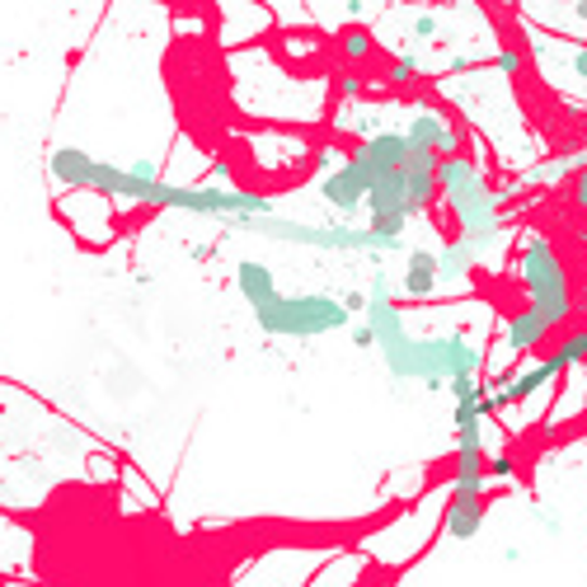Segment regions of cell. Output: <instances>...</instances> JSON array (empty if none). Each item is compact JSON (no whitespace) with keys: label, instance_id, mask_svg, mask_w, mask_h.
<instances>
[{"label":"cell","instance_id":"10","mask_svg":"<svg viewBox=\"0 0 587 587\" xmlns=\"http://www.w3.org/2000/svg\"><path fill=\"white\" fill-rule=\"evenodd\" d=\"M554 339V324L546 320V315H536L532 306H522V310H512L508 320H503V348L512 357H526V353H540L546 343Z\"/></svg>","mask_w":587,"mask_h":587},{"label":"cell","instance_id":"21","mask_svg":"<svg viewBox=\"0 0 587 587\" xmlns=\"http://www.w3.org/2000/svg\"><path fill=\"white\" fill-rule=\"evenodd\" d=\"M569 71H574V80L583 85V99H587V42H578V48L569 52Z\"/></svg>","mask_w":587,"mask_h":587},{"label":"cell","instance_id":"22","mask_svg":"<svg viewBox=\"0 0 587 587\" xmlns=\"http://www.w3.org/2000/svg\"><path fill=\"white\" fill-rule=\"evenodd\" d=\"M498 71H503L508 80H518L522 76V48H503V52H498Z\"/></svg>","mask_w":587,"mask_h":587},{"label":"cell","instance_id":"13","mask_svg":"<svg viewBox=\"0 0 587 587\" xmlns=\"http://www.w3.org/2000/svg\"><path fill=\"white\" fill-rule=\"evenodd\" d=\"M235 292L245 296L250 310H264V306H273V301L282 296L273 268H268L264 259H240V264H235Z\"/></svg>","mask_w":587,"mask_h":587},{"label":"cell","instance_id":"3","mask_svg":"<svg viewBox=\"0 0 587 587\" xmlns=\"http://www.w3.org/2000/svg\"><path fill=\"white\" fill-rule=\"evenodd\" d=\"M518 282L526 292V306H532L536 315H546L554 329H564L578 315L574 278H569L560 250H554L540 231H526L518 240Z\"/></svg>","mask_w":587,"mask_h":587},{"label":"cell","instance_id":"14","mask_svg":"<svg viewBox=\"0 0 587 587\" xmlns=\"http://www.w3.org/2000/svg\"><path fill=\"white\" fill-rule=\"evenodd\" d=\"M489 518V498H447L442 508V536L451 540H475Z\"/></svg>","mask_w":587,"mask_h":587},{"label":"cell","instance_id":"24","mask_svg":"<svg viewBox=\"0 0 587 587\" xmlns=\"http://www.w3.org/2000/svg\"><path fill=\"white\" fill-rule=\"evenodd\" d=\"M569 193H574V207H578V212H587V165L578 169L574 179H569Z\"/></svg>","mask_w":587,"mask_h":587},{"label":"cell","instance_id":"12","mask_svg":"<svg viewBox=\"0 0 587 587\" xmlns=\"http://www.w3.org/2000/svg\"><path fill=\"white\" fill-rule=\"evenodd\" d=\"M48 169H52V183H62V189H71V193H94V169H99V161H94L90 151L56 146L48 155Z\"/></svg>","mask_w":587,"mask_h":587},{"label":"cell","instance_id":"6","mask_svg":"<svg viewBox=\"0 0 587 587\" xmlns=\"http://www.w3.org/2000/svg\"><path fill=\"white\" fill-rule=\"evenodd\" d=\"M254 324L273 339H320V334H334V329H348L353 315L343 310L339 296L301 292V296H278L273 306L254 310Z\"/></svg>","mask_w":587,"mask_h":587},{"label":"cell","instance_id":"1","mask_svg":"<svg viewBox=\"0 0 587 587\" xmlns=\"http://www.w3.org/2000/svg\"><path fill=\"white\" fill-rule=\"evenodd\" d=\"M437 189H442V207L451 212L456 235L465 245H475L480 254H489L498 240L508 235V217H503V189L484 175L475 155H447L437 169Z\"/></svg>","mask_w":587,"mask_h":587},{"label":"cell","instance_id":"26","mask_svg":"<svg viewBox=\"0 0 587 587\" xmlns=\"http://www.w3.org/2000/svg\"><path fill=\"white\" fill-rule=\"evenodd\" d=\"M353 343L357 348H377V334H371L367 324H353Z\"/></svg>","mask_w":587,"mask_h":587},{"label":"cell","instance_id":"9","mask_svg":"<svg viewBox=\"0 0 587 587\" xmlns=\"http://www.w3.org/2000/svg\"><path fill=\"white\" fill-rule=\"evenodd\" d=\"M320 197H324V207H334L339 217H357V212L367 207V193H371V183H367V175L357 169L353 161H343L334 175H320Z\"/></svg>","mask_w":587,"mask_h":587},{"label":"cell","instance_id":"8","mask_svg":"<svg viewBox=\"0 0 587 587\" xmlns=\"http://www.w3.org/2000/svg\"><path fill=\"white\" fill-rule=\"evenodd\" d=\"M362 324L377 334V348H395L399 339H409V315L399 310V301L391 296V282L381 273L371 278V292H367V315Z\"/></svg>","mask_w":587,"mask_h":587},{"label":"cell","instance_id":"25","mask_svg":"<svg viewBox=\"0 0 587 587\" xmlns=\"http://www.w3.org/2000/svg\"><path fill=\"white\" fill-rule=\"evenodd\" d=\"M339 301L348 315H367V292H339Z\"/></svg>","mask_w":587,"mask_h":587},{"label":"cell","instance_id":"16","mask_svg":"<svg viewBox=\"0 0 587 587\" xmlns=\"http://www.w3.org/2000/svg\"><path fill=\"white\" fill-rule=\"evenodd\" d=\"M484 254L475 245H465L461 235H447L442 240V250H437V273H442V288H456V282H465L470 273L480 268Z\"/></svg>","mask_w":587,"mask_h":587},{"label":"cell","instance_id":"2","mask_svg":"<svg viewBox=\"0 0 587 587\" xmlns=\"http://www.w3.org/2000/svg\"><path fill=\"white\" fill-rule=\"evenodd\" d=\"M385 357V371H391L395 381H423L428 391H447L451 381L461 377H480L484 362H489V353L475 348V343L465 339V329H451V334H433V339H399L395 348H381Z\"/></svg>","mask_w":587,"mask_h":587},{"label":"cell","instance_id":"11","mask_svg":"<svg viewBox=\"0 0 587 587\" xmlns=\"http://www.w3.org/2000/svg\"><path fill=\"white\" fill-rule=\"evenodd\" d=\"M405 137H409V146H419V151H433V155H461V137H456V127L442 118V113L433 109H423V113H413L409 127H405Z\"/></svg>","mask_w":587,"mask_h":587},{"label":"cell","instance_id":"5","mask_svg":"<svg viewBox=\"0 0 587 587\" xmlns=\"http://www.w3.org/2000/svg\"><path fill=\"white\" fill-rule=\"evenodd\" d=\"M587 362V329H569V334H560V343L540 357L536 367L526 371H498V391L489 395V413H508L526 405L532 395H540L550 381L569 377V371H578Z\"/></svg>","mask_w":587,"mask_h":587},{"label":"cell","instance_id":"18","mask_svg":"<svg viewBox=\"0 0 587 587\" xmlns=\"http://www.w3.org/2000/svg\"><path fill=\"white\" fill-rule=\"evenodd\" d=\"M329 94H334V104H357V99L377 94V85H371L362 66H339L329 71Z\"/></svg>","mask_w":587,"mask_h":587},{"label":"cell","instance_id":"15","mask_svg":"<svg viewBox=\"0 0 587 587\" xmlns=\"http://www.w3.org/2000/svg\"><path fill=\"white\" fill-rule=\"evenodd\" d=\"M437 288H442L437 250H428V245H409V259H405V296H409V301H428Z\"/></svg>","mask_w":587,"mask_h":587},{"label":"cell","instance_id":"7","mask_svg":"<svg viewBox=\"0 0 587 587\" xmlns=\"http://www.w3.org/2000/svg\"><path fill=\"white\" fill-rule=\"evenodd\" d=\"M348 161L362 169L367 183H381L385 175H399L409 161V137L399 132V127H381V132H367L357 137L348 146Z\"/></svg>","mask_w":587,"mask_h":587},{"label":"cell","instance_id":"17","mask_svg":"<svg viewBox=\"0 0 587 587\" xmlns=\"http://www.w3.org/2000/svg\"><path fill=\"white\" fill-rule=\"evenodd\" d=\"M334 48H339V66H367L377 56V38H371V28L348 24L334 34Z\"/></svg>","mask_w":587,"mask_h":587},{"label":"cell","instance_id":"4","mask_svg":"<svg viewBox=\"0 0 587 587\" xmlns=\"http://www.w3.org/2000/svg\"><path fill=\"white\" fill-rule=\"evenodd\" d=\"M226 226H231V231H250V235H268V240H288V245H306V250H329V254H405V250L377 240L367 226H348V221L240 217V221H226Z\"/></svg>","mask_w":587,"mask_h":587},{"label":"cell","instance_id":"27","mask_svg":"<svg viewBox=\"0 0 587 587\" xmlns=\"http://www.w3.org/2000/svg\"><path fill=\"white\" fill-rule=\"evenodd\" d=\"M574 20H583V24H587V0H583V5H574Z\"/></svg>","mask_w":587,"mask_h":587},{"label":"cell","instance_id":"20","mask_svg":"<svg viewBox=\"0 0 587 587\" xmlns=\"http://www.w3.org/2000/svg\"><path fill=\"white\" fill-rule=\"evenodd\" d=\"M518 480V461H512V451H494L489 456V484H508Z\"/></svg>","mask_w":587,"mask_h":587},{"label":"cell","instance_id":"19","mask_svg":"<svg viewBox=\"0 0 587 587\" xmlns=\"http://www.w3.org/2000/svg\"><path fill=\"white\" fill-rule=\"evenodd\" d=\"M413 80H419V56L413 52L391 56V66H385V85H391V90H405V85H413Z\"/></svg>","mask_w":587,"mask_h":587},{"label":"cell","instance_id":"23","mask_svg":"<svg viewBox=\"0 0 587 587\" xmlns=\"http://www.w3.org/2000/svg\"><path fill=\"white\" fill-rule=\"evenodd\" d=\"M413 38L419 42H428V38H437V14L433 10H423L419 20H413Z\"/></svg>","mask_w":587,"mask_h":587}]
</instances>
